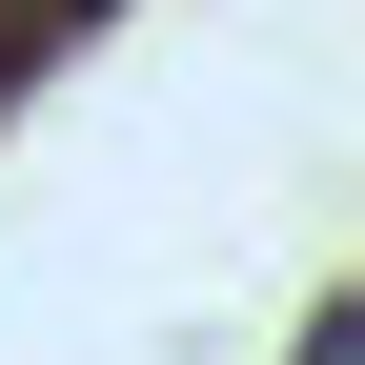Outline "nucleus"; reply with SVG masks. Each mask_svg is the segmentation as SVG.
Returning a JSON list of instances; mask_svg holds the SVG:
<instances>
[{"label": "nucleus", "mask_w": 365, "mask_h": 365, "mask_svg": "<svg viewBox=\"0 0 365 365\" xmlns=\"http://www.w3.org/2000/svg\"><path fill=\"white\" fill-rule=\"evenodd\" d=\"M0 61H21V21H0Z\"/></svg>", "instance_id": "nucleus-1"}, {"label": "nucleus", "mask_w": 365, "mask_h": 365, "mask_svg": "<svg viewBox=\"0 0 365 365\" xmlns=\"http://www.w3.org/2000/svg\"><path fill=\"white\" fill-rule=\"evenodd\" d=\"M61 21H81V0H61Z\"/></svg>", "instance_id": "nucleus-2"}, {"label": "nucleus", "mask_w": 365, "mask_h": 365, "mask_svg": "<svg viewBox=\"0 0 365 365\" xmlns=\"http://www.w3.org/2000/svg\"><path fill=\"white\" fill-rule=\"evenodd\" d=\"M325 365H345V345H325Z\"/></svg>", "instance_id": "nucleus-3"}]
</instances>
